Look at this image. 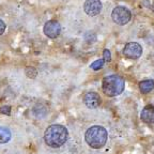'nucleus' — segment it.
Wrapping results in <instances>:
<instances>
[{"mask_svg": "<svg viewBox=\"0 0 154 154\" xmlns=\"http://www.w3.org/2000/svg\"><path fill=\"white\" fill-rule=\"evenodd\" d=\"M69 132L66 128L60 124L49 125L44 133V141L51 148H60L66 142Z\"/></svg>", "mask_w": 154, "mask_h": 154, "instance_id": "nucleus-1", "label": "nucleus"}, {"mask_svg": "<svg viewBox=\"0 0 154 154\" xmlns=\"http://www.w3.org/2000/svg\"><path fill=\"white\" fill-rule=\"evenodd\" d=\"M107 137L108 134L106 128L100 125H93L85 133V140L92 149H101L102 147H104L107 141Z\"/></svg>", "mask_w": 154, "mask_h": 154, "instance_id": "nucleus-2", "label": "nucleus"}, {"mask_svg": "<svg viewBox=\"0 0 154 154\" xmlns=\"http://www.w3.org/2000/svg\"><path fill=\"white\" fill-rule=\"evenodd\" d=\"M125 82L119 75H109L106 76L102 82V90L104 94L109 97H113L121 94L124 90Z\"/></svg>", "mask_w": 154, "mask_h": 154, "instance_id": "nucleus-3", "label": "nucleus"}, {"mask_svg": "<svg viewBox=\"0 0 154 154\" xmlns=\"http://www.w3.org/2000/svg\"><path fill=\"white\" fill-rule=\"evenodd\" d=\"M111 18L117 25H126L131 22L132 19V12L128 8L122 7V5H119V7H116L111 12Z\"/></svg>", "mask_w": 154, "mask_h": 154, "instance_id": "nucleus-4", "label": "nucleus"}, {"mask_svg": "<svg viewBox=\"0 0 154 154\" xmlns=\"http://www.w3.org/2000/svg\"><path fill=\"white\" fill-rule=\"evenodd\" d=\"M142 54V47L137 42H128L123 48V56L128 59H138Z\"/></svg>", "mask_w": 154, "mask_h": 154, "instance_id": "nucleus-5", "label": "nucleus"}, {"mask_svg": "<svg viewBox=\"0 0 154 154\" xmlns=\"http://www.w3.org/2000/svg\"><path fill=\"white\" fill-rule=\"evenodd\" d=\"M44 34L49 38H56L59 36L61 32L60 23L57 20H48L43 28Z\"/></svg>", "mask_w": 154, "mask_h": 154, "instance_id": "nucleus-6", "label": "nucleus"}, {"mask_svg": "<svg viewBox=\"0 0 154 154\" xmlns=\"http://www.w3.org/2000/svg\"><path fill=\"white\" fill-rule=\"evenodd\" d=\"M102 8H103V5L101 0H86L84 3V11L89 16L99 15L102 11Z\"/></svg>", "mask_w": 154, "mask_h": 154, "instance_id": "nucleus-7", "label": "nucleus"}, {"mask_svg": "<svg viewBox=\"0 0 154 154\" xmlns=\"http://www.w3.org/2000/svg\"><path fill=\"white\" fill-rule=\"evenodd\" d=\"M84 103L88 108H96L101 104V96L96 92H88L84 96Z\"/></svg>", "mask_w": 154, "mask_h": 154, "instance_id": "nucleus-8", "label": "nucleus"}, {"mask_svg": "<svg viewBox=\"0 0 154 154\" xmlns=\"http://www.w3.org/2000/svg\"><path fill=\"white\" fill-rule=\"evenodd\" d=\"M140 118L146 123H154V105L144 106L140 115Z\"/></svg>", "mask_w": 154, "mask_h": 154, "instance_id": "nucleus-9", "label": "nucleus"}, {"mask_svg": "<svg viewBox=\"0 0 154 154\" xmlns=\"http://www.w3.org/2000/svg\"><path fill=\"white\" fill-rule=\"evenodd\" d=\"M154 89V80L146 79L139 82V90L142 94H148Z\"/></svg>", "mask_w": 154, "mask_h": 154, "instance_id": "nucleus-10", "label": "nucleus"}, {"mask_svg": "<svg viewBox=\"0 0 154 154\" xmlns=\"http://www.w3.org/2000/svg\"><path fill=\"white\" fill-rule=\"evenodd\" d=\"M11 139V131L5 126H0V143H7Z\"/></svg>", "mask_w": 154, "mask_h": 154, "instance_id": "nucleus-11", "label": "nucleus"}, {"mask_svg": "<svg viewBox=\"0 0 154 154\" xmlns=\"http://www.w3.org/2000/svg\"><path fill=\"white\" fill-rule=\"evenodd\" d=\"M104 63H105V60H104V59H99V60H95L93 63H91L90 67L94 71H99L103 67Z\"/></svg>", "mask_w": 154, "mask_h": 154, "instance_id": "nucleus-12", "label": "nucleus"}, {"mask_svg": "<svg viewBox=\"0 0 154 154\" xmlns=\"http://www.w3.org/2000/svg\"><path fill=\"white\" fill-rule=\"evenodd\" d=\"M25 72H26L27 76L30 77V78H34V77L36 76V71L34 70L33 67H27Z\"/></svg>", "mask_w": 154, "mask_h": 154, "instance_id": "nucleus-13", "label": "nucleus"}, {"mask_svg": "<svg viewBox=\"0 0 154 154\" xmlns=\"http://www.w3.org/2000/svg\"><path fill=\"white\" fill-rule=\"evenodd\" d=\"M103 59L106 62H110L111 61V53L109 49H104L103 51Z\"/></svg>", "mask_w": 154, "mask_h": 154, "instance_id": "nucleus-14", "label": "nucleus"}, {"mask_svg": "<svg viewBox=\"0 0 154 154\" xmlns=\"http://www.w3.org/2000/svg\"><path fill=\"white\" fill-rule=\"evenodd\" d=\"M0 112L3 113V115H10V112H11V107H10V106H2V107L0 108Z\"/></svg>", "mask_w": 154, "mask_h": 154, "instance_id": "nucleus-15", "label": "nucleus"}, {"mask_svg": "<svg viewBox=\"0 0 154 154\" xmlns=\"http://www.w3.org/2000/svg\"><path fill=\"white\" fill-rule=\"evenodd\" d=\"M5 28H7V26H5V22H3V20H1V19H0V35H2V34L5 33Z\"/></svg>", "mask_w": 154, "mask_h": 154, "instance_id": "nucleus-16", "label": "nucleus"}, {"mask_svg": "<svg viewBox=\"0 0 154 154\" xmlns=\"http://www.w3.org/2000/svg\"><path fill=\"white\" fill-rule=\"evenodd\" d=\"M153 11H154V9H153Z\"/></svg>", "mask_w": 154, "mask_h": 154, "instance_id": "nucleus-17", "label": "nucleus"}]
</instances>
